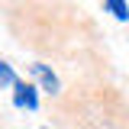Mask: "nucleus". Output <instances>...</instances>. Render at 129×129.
I'll return each instance as SVG.
<instances>
[{"instance_id": "f257e3e1", "label": "nucleus", "mask_w": 129, "mask_h": 129, "mask_svg": "<svg viewBox=\"0 0 129 129\" xmlns=\"http://www.w3.org/2000/svg\"><path fill=\"white\" fill-rule=\"evenodd\" d=\"M13 103L19 107V110H36V107H39L36 87L26 84V81H16V84H13Z\"/></svg>"}, {"instance_id": "f03ea898", "label": "nucleus", "mask_w": 129, "mask_h": 129, "mask_svg": "<svg viewBox=\"0 0 129 129\" xmlns=\"http://www.w3.org/2000/svg\"><path fill=\"white\" fill-rule=\"evenodd\" d=\"M29 71L42 81V87H45L48 94H58V78H55V71H52V68H45V64L36 61V64H29Z\"/></svg>"}, {"instance_id": "7ed1b4c3", "label": "nucleus", "mask_w": 129, "mask_h": 129, "mask_svg": "<svg viewBox=\"0 0 129 129\" xmlns=\"http://www.w3.org/2000/svg\"><path fill=\"white\" fill-rule=\"evenodd\" d=\"M103 7H107L116 19H123V23L129 19V3H126V0H103Z\"/></svg>"}, {"instance_id": "20e7f679", "label": "nucleus", "mask_w": 129, "mask_h": 129, "mask_svg": "<svg viewBox=\"0 0 129 129\" xmlns=\"http://www.w3.org/2000/svg\"><path fill=\"white\" fill-rule=\"evenodd\" d=\"M7 84L13 87V84H16V74H13V68H10L7 61H0V87H7Z\"/></svg>"}]
</instances>
